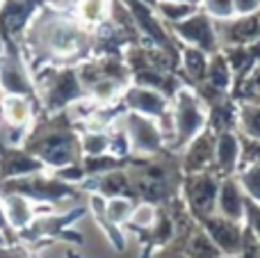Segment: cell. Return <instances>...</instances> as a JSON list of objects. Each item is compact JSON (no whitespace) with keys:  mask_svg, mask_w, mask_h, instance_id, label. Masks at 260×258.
Segmentation results:
<instances>
[{"mask_svg":"<svg viewBox=\"0 0 260 258\" xmlns=\"http://www.w3.org/2000/svg\"><path fill=\"white\" fill-rule=\"evenodd\" d=\"M32 78L39 89L41 110L46 114L67 112L78 101L87 99V89L76 67H46Z\"/></svg>","mask_w":260,"mask_h":258,"instance_id":"cell-1","label":"cell"},{"mask_svg":"<svg viewBox=\"0 0 260 258\" xmlns=\"http://www.w3.org/2000/svg\"><path fill=\"white\" fill-rule=\"evenodd\" d=\"M48 5V0H5L0 7V30L9 44H16V37H23L32 25L35 16Z\"/></svg>","mask_w":260,"mask_h":258,"instance_id":"cell-2","label":"cell"},{"mask_svg":"<svg viewBox=\"0 0 260 258\" xmlns=\"http://www.w3.org/2000/svg\"><path fill=\"white\" fill-rule=\"evenodd\" d=\"M123 128H126L133 149L142 151V153H153L160 149L162 133L148 117H142L137 112H126L123 114Z\"/></svg>","mask_w":260,"mask_h":258,"instance_id":"cell-3","label":"cell"},{"mask_svg":"<svg viewBox=\"0 0 260 258\" xmlns=\"http://www.w3.org/2000/svg\"><path fill=\"white\" fill-rule=\"evenodd\" d=\"M121 101L128 108V112H137L148 119L165 117L167 112V99L157 89H151V87H142V85L128 87L123 91Z\"/></svg>","mask_w":260,"mask_h":258,"instance_id":"cell-4","label":"cell"},{"mask_svg":"<svg viewBox=\"0 0 260 258\" xmlns=\"http://www.w3.org/2000/svg\"><path fill=\"white\" fill-rule=\"evenodd\" d=\"M0 114H3V121L18 133H27L37 119L35 103L30 99H25V96H12V94H3Z\"/></svg>","mask_w":260,"mask_h":258,"instance_id":"cell-5","label":"cell"},{"mask_svg":"<svg viewBox=\"0 0 260 258\" xmlns=\"http://www.w3.org/2000/svg\"><path fill=\"white\" fill-rule=\"evenodd\" d=\"M203 123V112L199 108V103L187 94L178 96V103H176V131H178V140H189L199 133Z\"/></svg>","mask_w":260,"mask_h":258,"instance_id":"cell-6","label":"cell"},{"mask_svg":"<svg viewBox=\"0 0 260 258\" xmlns=\"http://www.w3.org/2000/svg\"><path fill=\"white\" fill-rule=\"evenodd\" d=\"M108 0H78L76 18L85 27H101L108 18Z\"/></svg>","mask_w":260,"mask_h":258,"instance_id":"cell-7","label":"cell"},{"mask_svg":"<svg viewBox=\"0 0 260 258\" xmlns=\"http://www.w3.org/2000/svg\"><path fill=\"white\" fill-rule=\"evenodd\" d=\"M176 30L185 37L187 41L197 46H210V27H208V21L201 16H194V18H187L183 21Z\"/></svg>","mask_w":260,"mask_h":258,"instance_id":"cell-8","label":"cell"},{"mask_svg":"<svg viewBox=\"0 0 260 258\" xmlns=\"http://www.w3.org/2000/svg\"><path fill=\"white\" fill-rule=\"evenodd\" d=\"M5 213H7L9 222H12L16 229L30 224L32 215H35L32 213V206L27 204V199L21 197V195H9L7 197V201H5Z\"/></svg>","mask_w":260,"mask_h":258,"instance_id":"cell-9","label":"cell"},{"mask_svg":"<svg viewBox=\"0 0 260 258\" xmlns=\"http://www.w3.org/2000/svg\"><path fill=\"white\" fill-rule=\"evenodd\" d=\"M221 208H224L226 217H231V219H238L242 215L244 201L235 185H224V190H221Z\"/></svg>","mask_w":260,"mask_h":258,"instance_id":"cell-10","label":"cell"},{"mask_svg":"<svg viewBox=\"0 0 260 258\" xmlns=\"http://www.w3.org/2000/svg\"><path fill=\"white\" fill-rule=\"evenodd\" d=\"M105 215H108L110 222L119 224V222H123V219H128L130 215H133V206H130L128 199L117 197V199L108 201V206H105Z\"/></svg>","mask_w":260,"mask_h":258,"instance_id":"cell-11","label":"cell"},{"mask_svg":"<svg viewBox=\"0 0 260 258\" xmlns=\"http://www.w3.org/2000/svg\"><path fill=\"white\" fill-rule=\"evenodd\" d=\"M242 128L251 137L260 140V108L258 105H244L242 108Z\"/></svg>","mask_w":260,"mask_h":258,"instance_id":"cell-12","label":"cell"},{"mask_svg":"<svg viewBox=\"0 0 260 258\" xmlns=\"http://www.w3.org/2000/svg\"><path fill=\"white\" fill-rule=\"evenodd\" d=\"M219 160H221V167L231 169L235 163V140L231 135L221 137V144H219Z\"/></svg>","mask_w":260,"mask_h":258,"instance_id":"cell-13","label":"cell"},{"mask_svg":"<svg viewBox=\"0 0 260 258\" xmlns=\"http://www.w3.org/2000/svg\"><path fill=\"white\" fill-rule=\"evenodd\" d=\"M133 222L137 224V227H151L153 224V219H155V210H153V206H148V204H142L139 208H135L133 210Z\"/></svg>","mask_w":260,"mask_h":258,"instance_id":"cell-14","label":"cell"},{"mask_svg":"<svg viewBox=\"0 0 260 258\" xmlns=\"http://www.w3.org/2000/svg\"><path fill=\"white\" fill-rule=\"evenodd\" d=\"M160 12L169 18H185L189 14V5H180V3H162L160 5Z\"/></svg>","mask_w":260,"mask_h":258,"instance_id":"cell-15","label":"cell"},{"mask_svg":"<svg viewBox=\"0 0 260 258\" xmlns=\"http://www.w3.org/2000/svg\"><path fill=\"white\" fill-rule=\"evenodd\" d=\"M242 185L247 187V192H249L251 197L260 199V167H253L251 172H249L247 176L242 178Z\"/></svg>","mask_w":260,"mask_h":258,"instance_id":"cell-16","label":"cell"},{"mask_svg":"<svg viewBox=\"0 0 260 258\" xmlns=\"http://www.w3.org/2000/svg\"><path fill=\"white\" fill-rule=\"evenodd\" d=\"M231 5H233V0H208V9L217 16H226L231 12Z\"/></svg>","mask_w":260,"mask_h":258,"instance_id":"cell-17","label":"cell"},{"mask_svg":"<svg viewBox=\"0 0 260 258\" xmlns=\"http://www.w3.org/2000/svg\"><path fill=\"white\" fill-rule=\"evenodd\" d=\"M233 3L240 12H251V9H256L260 5V0H233Z\"/></svg>","mask_w":260,"mask_h":258,"instance_id":"cell-18","label":"cell"},{"mask_svg":"<svg viewBox=\"0 0 260 258\" xmlns=\"http://www.w3.org/2000/svg\"><path fill=\"white\" fill-rule=\"evenodd\" d=\"M169 3H180V5H189V3H197V0H169Z\"/></svg>","mask_w":260,"mask_h":258,"instance_id":"cell-19","label":"cell"},{"mask_svg":"<svg viewBox=\"0 0 260 258\" xmlns=\"http://www.w3.org/2000/svg\"><path fill=\"white\" fill-rule=\"evenodd\" d=\"M7 258H21V256H14V254H9V256H7Z\"/></svg>","mask_w":260,"mask_h":258,"instance_id":"cell-20","label":"cell"},{"mask_svg":"<svg viewBox=\"0 0 260 258\" xmlns=\"http://www.w3.org/2000/svg\"><path fill=\"white\" fill-rule=\"evenodd\" d=\"M3 3H5V0H0V7H3Z\"/></svg>","mask_w":260,"mask_h":258,"instance_id":"cell-21","label":"cell"},{"mask_svg":"<svg viewBox=\"0 0 260 258\" xmlns=\"http://www.w3.org/2000/svg\"><path fill=\"white\" fill-rule=\"evenodd\" d=\"M0 119H3V114H0Z\"/></svg>","mask_w":260,"mask_h":258,"instance_id":"cell-22","label":"cell"}]
</instances>
